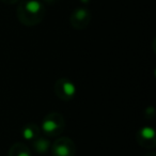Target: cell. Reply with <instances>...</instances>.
I'll return each instance as SVG.
<instances>
[{
  "label": "cell",
  "mask_w": 156,
  "mask_h": 156,
  "mask_svg": "<svg viewBox=\"0 0 156 156\" xmlns=\"http://www.w3.org/2000/svg\"><path fill=\"white\" fill-rule=\"evenodd\" d=\"M43 5L37 0H29L25 2L18 11V18L27 26L39 24L43 18Z\"/></svg>",
  "instance_id": "1"
},
{
  "label": "cell",
  "mask_w": 156,
  "mask_h": 156,
  "mask_svg": "<svg viewBox=\"0 0 156 156\" xmlns=\"http://www.w3.org/2000/svg\"><path fill=\"white\" fill-rule=\"evenodd\" d=\"M65 128V120L62 115L51 112L45 115L42 121L41 130L48 137H57L62 134Z\"/></svg>",
  "instance_id": "2"
},
{
  "label": "cell",
  "mask_w": 156,
  "mask_h": 156,
  "mask_svg": "<svg viewBox=\"0 0 156 156\" xmlns=\"http://www.w3.org/2000/svg\"><path fill=\"white\" fill-rule=\"evenodd\" d=\"M54 92L60 100L69 102L76 96L77 88L75 83L67 78H59L54 85Z\"/></svg>",
  "instance_id": "3"
},
{
  "label": "cell",
  "mask_w": 156,
  "mask_h": 156,
  "mask_svg": "<svg viewBox=\"0 0 156 156\" xmlns=\"http://www.w3.org/2000/svg\"><path fill=\"white\" fill-rule=\"evenodd\" d=\"M52 156H75L76 145L69 137H60L51 144Z\"/></svg>",
  "instance_id": "4"
},
{
  "label": "cell",
  "mask_w": 156,
  "mask_h": 156,
  "mask_svg": "<svg viewBox=\"0 0 156 156\" xmlns=\"http://www.w3.org/2000/svg\"><path fill=\"white\" fill-rule=\"evenodd\" d=\"M137 142L144 149H153L156 145V133L151 126H143L137 132Z\"/></svg>",
  "instance_id": "5"
},
{
  "label": "cell",
  "mask_w": 156,
  "mask_h": 156,
  "mask_svg": "<svg viewBox=\"0 0 156 156\" xmlns=\"http://www.w3.org/2000/svg\"><path fill=\"white\" fill-rule=\"evenodd\" d=\"M89 22L90 13L86 9H77L71 16V24L75 29H85Z\"/></svg>",
  "instance_id": "6"
},
{
  "label": "cell",
  "mask_w": 156,
  "mask_h": 156,
  "mask_svg": "<svg viewBox=\"0 0 156 156\" xmlns=\"http://www.w3.org/2000/svg\"><path fill=\"white\" fill-rule=\"evenodd\" d=\"M40 132L41 127H39L35 123H27L22 128V137L27 141H33L40 136Z\"/></svg>",
  "instance_id": "7"
},
{
  "label": "cell",
  "mask_w": 156,
  "mask_h": 156,
  "mask_svg": "<svg viewBox=\"0 0 156 156\" xmlns=\"http://www.w3.org/2000/svg\"><path fill=\"white\" fill-rule=\"evenodd\" d=\"M32 147L35 150V152L40 154H44L48 152V150L51 147V142L48 138H44L42 136H39L37 139L32 141Z\"/></svg>",
  "instance_id": "8"
},
{
  "label": "cell",
  "mask_w": 156,
  "mask_h": 156,
  "mask_svg": "<svg viewBox=\"0 0 156 156\" xmlns=\"http://www.w3.org/2000/svg\"><path fill=\"white\" fill-rule=\"evenodd\" d=\"M8 156H31V153L26 144L22 142H16L10 147Z\"/></svg>",
  "instance_id": "9"
},
{
  "label": "cell",
  "mask_w": 156,
  "mask_h": 156,
  "mask_svg": "<svg viewBox=\"0 0 156 156\" xmlns=\"http://www.w3.org/2000/svg\"><path fill=\"white\" fill-rule=\"evenodd\" d=\"M145 117L149 118V119H152V118H154V115H155V109H154V107H147V109H145Z\"/></svg>",
  "instance_id": "10"
},
{
  "label": "cell",
  "mask_w": 156,
  "mask_h": 156,
  "mask_svg": "<svg viewBox=\"0 0 156 156\" xmlns=\"http://www.w3.org/2000/svg\"><path fill=\"white\" fill-rule=\"evenodd\" d=\"M145 156H156V153L155 152H149Z\"/></svg>",
  "instance_id": "11"
},
{
  "label": "cell",
  "mask_w": 156,
  "mask_h": 156,
  "mask_svg": "<svg viewBox=\"0 0 156 156\" xmlns=\"http://www.w3.org/2000/svg\"><path fill=\"white\" fill-rule=\"evenodd\" d=\"M3 1H7V2H15L16 0H3Z\"/></svg>",
  "instance_id": "12"
}]
</instances>
